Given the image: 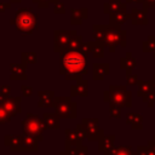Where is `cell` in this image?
<instances>
[{
  "label": "cell",
  "instance_id": "6da1fadb",
  "mask_svg": "<svg viewBox=\"0 0 155 155\" xmlns=\"http://www.w3.org/2000/svg\"><path fill=\"white\" fill-rule=\"evenodd\" d=\"M79 50H67L61 53L59 74L67 80H80L87 74V62Z\"/></svg>",
  "mask_w": 155,
  "mask_h": 155
},
{
  "label": "cell",
  "instance_id": "7a4b0ae2",
  "mask_svg": "<svg viewBox=\"0 0 155 155\" xmlns=\"http://www.w3.org/2000/svg\"><path fill=\"white\" fill-rule=\"evenodd\" d=\"M11 24H13L21 34L31 35L36 28L38 18L36 15L31 11V8L22 7L16 11L15 17L11 19Z\"/></svg>",
  "mask_w": 155,
  "mask_h": 155
},
{
  "label": "cell",
  "instance_id": "3957f363",
  "mask_svg": "<svg viewBox=\"0 0 155 155\" xmlns=\"http://www.w3.org/2000/svg\"><path fill=\"white\" fill-rule=\"evenodd\" d=\"M22 130L24 134H29L34 138H36L39 142L44 139V131L47 130L46 128V125L42 120V117H39L38 115L35 114H31V113H28L27 116L23 119L22 121Z\"/></svg>",
  "mask_w": 155,
  "mask_h": 155
},
{
  "label": "cell",
  "instance_id": "277c9868",
  "mask_svg": "<svg viewBox=\"0 0 155 155\" xmlns=\"http://www.w3.org/2000/svg\"><path fill=\"white\" fill-rule=\"evenodd\" d=\"M104 101L109 103H114L119 107H130L131 92L127 91L125 86L111 85L109 90L104 92Z\"/></svg>",
  "mask_w": 155,
  "mask_h": 155
},
{
  "label": "cell",
  "instance_id": "5b68a950",
  "mask_svg": "<svg viewBox=\"0 0 155 155\" xmlns=\"http://www.w3.org/2000/svg\"><path fill=\"white\" fill-rule=\"evenodd\" d=\"M53 108H54V113L61 119L76 117V103L73 102L70 97H67V96L54 97Z\"/></svg>",
  "mask_w": 155,
  "mask_h": 155
},
{
  "label": "cell",
  "instance_id": "8992f818",
  "mask_svg": "<svg viewBox=\"0 0 155 155\" xmlns=\"http://www.w3.org/2000/svg\"><path fill=\"white\" fill-rule=\"evenodd\" d=\"M104 45L109 47L110 52H114L116 46H119V45H121L122 47L126 46V31L121 30L120 27H115L111 24L107 25Z\"/></svg>",
  "mask_w": 155,
  "mask_h": 155
},
{
  "label": "cell",
  "instance_id": "52a82bcc",
  "mask_svg": "<svg viewBox=\"0 0 155 155\" xmlns=\"http://www.w3.org/2000/svg\"><path fill=\"white\" fill-rule=\"evenodd\" d=\"M64 134H65V148H70V147H80L82 145V140L85 138H87L86 136V131L85 128L82 127L81 124L76 125V128L75 130H70V128H67L64 131Z\"/></svg>",
  "mask_w": 155,
  "mask_h": 155
},
{
  "label": "cell",
  "instance_id": "ba28073f",
  "mask_svg": "<svg viewBox=\"0 0 155 155\" xmlns=\"http://www.w3.org/2000/svg\"><path fill=\"white\" fill-rule=\"evenodd\" d=\"M75 30H54L53 36H54V52L57 53H62L64 51L68 50L69 42L71 36L75 34Z\"/></svg>",
  "mask_w": 155,
  "mask_h": 155
},
{
  "label": "cell",
  "instance_id": "9c48e42d",
  "mask_svg": "<svg viewBox=\"0 0 155 155\" xmlns=\"http://www.w3.org/2000/svg\"><path fill=\"white\" fill-rule=\"evenodd\" d=\"M81 125L86 131L88 140H99L103 137V130L98 127V119H82Z\"/></svg>",
  "mask_w": 155,
  "mask_h": 155
},
{
  "label": "cell",
  "instance_id": "30bf717a",
  "mask_svg": "<svg viewBox=\"0 0 155 155\" xmlns=\"http://www.w3.org/2000/svg\"><path fill=\"white\" fill-rule=\"evenodd\" d=\"M4 144L11 151H24L23 134H6L4 137Z\"/></svg>",
  "mask_w": 155,
  "mask_h": 155
},
{
  "label": "cell",
  "instance_id": "8fae6325",
  "mask_svg": "<svg viewBox=\"0 0 155 155\" xmlns=\"http://www.w3.org/2000/svg\"><path fill=\"white\" fill-rule=\"evenodd\" d=\"M21 101L22 98L16 96V97H7L6 101L2 103V105L5 107V109L8 111V114L13 117V116H17L21 111H22V108H21Z\"/></svg>",
  "mask_w": 155,
  "mask_h": 155
},
{
  "label": "cell",
  "instance_id": "7c38bea8",
  "mask_svg": "<svg viewBox=\"0 0 155 155\" xmlns=\"http://www.w3.org/2000/svg\"><path fill=\"white\" fill-rule=\"evenodd\" d=\"M38 97H39V102H38V107L39 108H51L53 107V102H54V92L53 91H39L38 92Z\"/></svg>",
  "mask_w": 155,
  "mask_h": 155
},
{
  "label": "cell",
  "instance_id": "4fadbf2b",
  "mask_svg": "<svg viewBox=\"0 0 155 155\" xmlns=\"http://www.w3.org/2000/svg\"><path fill=\"white\" fill-rule=\"evenodd\" d=\"M24 63H11L10 64V74L12 80H27Z\"/></svg>",
  "mask_w": 155,
  "mask_h": 155
},
{
  "label": "cell",
  "instance_id": "5bb4252c",
  "mask_svg": "<svg viewBox=\"0 0 155 155\" xmlns=\"http://www.w3.org/2000/svg\"><path fill=\"white\" fill-rule=\"evenodd\" d=\"M88 94V82L84 79H80L70 87V96H79V97H86Z\"/></svg>",
  "mask_w": 155,
  "mask_h": 155
},
{
  "label": "cell",
  "instance_id": "9a60e30c",
  "mask_svg": "<svg viewBox=\"0 0 155 155\" xmlns=\"http://www.w3.org/2000/svg\"><path fill=\"white\" fill-rule=\"evenodd\" d=\"M128 17H130V15H127V12H126V5H125L119 11H116V12H114V13L110 15L109 24L115 25V27H120L121 24H124L126 22V19Z\"/></svg>",
  "mask_w": 155,
  "mask_h": 155
},
{
  "label": "cell",
  "instance_id": "2e32d148",
  "mask_svg": "<svg viewBox=\"0 0 155 155\" xmlns=\"http://www.w3.org/2000/svg\"><path fill=\"white\" fill-rule=\"evenodd\" d=\"M42 120L47 130H58L61 127V117L56 113H45L42 115Z\"/></svg>",
  "mask_w": 155,
  "mask_h": 155
},
{
  "label": "cell",
  "instance_id": "e0dca14e",
  "mask_svg": "<svg viewBox=\"0 0 155 155\" xmlns=\"http://www.w3.org/2000/svg\"><path fill=\"white\" fill-rule=\"evenodd\" d=\"M109 63H93L92 65V73L94 80H103L105 75L109 74Z\"/></svg>",
  "mask_w": 155,
  "mask_h": 155
},
{
  "label": "cell",
  "instance_id": "ac0fdd59",
  "mask_svg": "<svg viewBox=\"0 0 155 155\" xmlns=\"http://www.w3.org/2000/svg\"><path fill=\"white\" fill-rule=\"evenodd\" d=\"M88 16V10L87 8H71V19L70 24L71 25H80L85 18Z\"/></svg>",
  "mask_w": 155,
  "mask_h": 155
},
{
  "label": "cell",
  "instance_id": "d6986e66",
  "mask_svg": "<svg viewBox=\"0 0 155 155\" xmlns=\"http://www.w3.org/2000/svg\"><path fill=\"white\" fill-rule=\"evenodd\" d=\"M130 18L132 21V24H147V10H138V8H132L130 13Z\"/></svg>",
  "mask_w": 155,
  "mask_h": 155
},
{
  "label": "cell",
  "instance_id": "ffe728a7",
  "mask_svg": "<svg viewBox=\"0 0 155 155\" xmlns=\"http://www.w3.org/2000/svg\"><path fill=\"white\" fill-rule=\"evenodd\" d=\"M105 33H107V25L105 24H93V27H92V35H93L94 41L104 44Z\"/></svg>",
  "mask_w": 155,
  "mask_h": 155
},
{
  "label": "cell",
  "instance_id": "44dd1931",
  "mask_svg": "<svg viewBox=\"0 0 155 155\" xmlns=\"http://www.w3.org/2000/svg\"><path fill=\"white\" fill-rule=\"evenodd\" d=\"M114 136H103L98 142V148L101 151H104V155H109L113 148Z\"/></svg>",
  "mask_w": 155,
  "mask_h": 155
},
{
  "label": "cell",
  "instance_id": "7402d4cb",
  "mask_svg": "<svg viewBox=\"0 0 155 155\" xmlns=\"http://www.w3.org/2000/svg\"><path fill=\"white\" fill-rule=\"evenodd\" d=\"M126 4L125 2H121V0H109L107 1L104 5H103V11L104 13H114L116 11H119L121 7H124Z\"/></svg>",
  "mask_w": 155,
  "mask_h": 155
},
{
  "label": "cell",
  "instance_id": "603a6c76",
  "mask_svg": "<svg viewBox=\"0 0 155 155\" xmlns=\"http://www.w3.org/2000/svg\"><path fill=\"white\" fill-rule=\"evenodd\" d=\"M23 134V144H24V151H36L38 150V139L29 136V134Z\"/></svg>",
  "mask_w": 155,
  "mask_h": 155
},
{
  "label": "cell",
  "instance_id": "cb8c5ba5",
  "mask_svg": "<svg viewBox=\"0 0 155 155\" xmlns=\"http://www.w3.org/2000/svg\"><path fill=\"white\" fill-rule=\"evenodd\" d=\"M120 67H121L122 69H126L127 71H131V70L136 67V61H134V58L132 57L131 53H127L124 58H121V61H120Z\"/></svg>",
  "mask_w": 155,
  "mask_h": 155
},
{
  "label": "cell",
  "instance_id": "d4e9b609",
  "mask_svg": "<svg viewBox=\"0 0 155 155\" xmlns=\"http://www.w3.org/2000/svg\"><path fill=\"white\" fill-rule=\"evenodd\" d=\"M104 44L97 42V41H92V50H91V54L94 58H101L104 54Z\"/></svg>",
  "mask_w": 155,
  "mask_h": 155
},
{
  "label": "cell",
  "instance_id": "484cf974",
  "mask_svg": "<svg viewBox=\"0 0 155 155\" xmlns=\"http://www.w3.org/2000/svg\"><path fill=\"white\" fill-rule=\"evenodd\" d=\"M21 58H22V63H24L27 65L36 63V53L35 52H22Z\"/></svg>",
  "mask_w": 155,
  "mask_h": 155
},
{
  "label": "cell",
  "instance_id": "4316f807",
  "mask_svg": "<svg viewBox=\"0 0 155 155\" xmlns=\"http://www.w3.org/2000/svg\"><path fill=\"white\" fill-rule=\"evenodd\" d=\"M138 84H139V90H138L139 96H145L149 92H151V88H153L151 81H138Z\"/></svg>",
  "mask_w": 155,
  "mask_h": 155
},
{
  "label": "cell",
  "instance_id": "83f0119b",
  "mask_svg": "<svg viewBox=\"0 0 155 155\" xmlns=\"http://www.w3.org/2000/svg\"><path fill=\"white\" fill-rule=\"evenodd\" d=\"M82 44H84V42H82V36H81V35H78V34L75 33V34L71 36V39H70L68 50H78Z\"/></svg>",
  "mask_w": 155,
  "mask_h": 155
},
{
  "label": "cell",
  "instance_id": "f1b7e54d",
  "mask_svg": "<svg viewBox=\"0 0 155 155\" xmlns=\"http://www.w3.org/2000/svg\"><path fill=\"white\" fill-rule=\"evenodd\" d=\"M11 115L8 114V111L5 109V107L2 104H0V125L4 124H8L11 121Z\"/></svg>",
  "mask_w": 155,
  "mask_h": 155
},
{
  "label": "cell",
  "instance_id": "f546056e",
  "mask_svg": "<svg viewBox=\"0 0 155 155\" xmlns=\"http://www.w3.org/2000/svg\"><path fill=\"white\" fill-rule=\"evenodd\" d=\"M143 51L144 52L155 51V36H149L148 40L143 42Z\"/></svg>",
  "mask_w": 155,
  "mask_h": 155
},
{
  "label": "cell",
  "instance_id": "4dcf8cb0",
  "mask_svg": "<svg viewBox=\"0 0 155 155\" xmlns=\"http://www.w3.org/2000/svg\"><path fill=\"white\" fill-rule=\"evenodd\" d=\"M84 56H88L91 53V50H92V41H88V42H84L79 48H78Z\"/></svg>",
  "mask_w": 155,
  "mask_h": 155
},
{
  "label": "cell",
  "instance_id": "1f68e13d",
  "mask_svg": "<svg viewBox=\"0 0 155 155\" xmlns=\"http://www.w3.org/2000/svg\"><path fill=\"white\" fill-rule=\"evenodd\" d=\"M120 110H121V107H119V105H116L114 103H110L109 113H110L111 117H120Z\"/></svg>",
  "mask_w": 155,
  "mask_h": 155
},
{
  "label": "cell",
  "instance_id": "d6a6232c",
  "mask_svg": "<svg viewBox=\"0 0 155 155\" xmlns=\"http://www.w3.org/2000/svg\"><path fill=\"white\" fill-rule=\"evenodd\" d=\"M34 4H36L40 8H46V7H48L50 6V4H54V2H57V1H59V0H31Z\"/></svg>",
  "mask_w": 155,
  "mask_h": 155
},
{
  "label": "cell",
  "instance_id": "836d02e7",
  "mask_svg": "<svg viewBox=\"0 0 155 155\" xmlns=\"http://www.w3.org/2000/svg\"><path fill=\"white\" fill-rule=\"evenodd\" d=\"M53 12L56 15H63L65 13V7H64V4L59 0L57 2H54V8H53Z\"/></svg>",
  "mask_w": 155,
  "mask_h": 155
},
{
  "label": "cell",
  "instance_id": "e575fe53",
  "mask_svg": "<svg viewBox=\"0 0 155 155\" xmlns=\"http://www.w3.org/2000/svg\"><path fill=\"white\" fill-rule=\"evenodd\" d=\"M10 93H11V86H8V85H1L0 86V96L10 97Z\"/></svg>",
  "mask_w": 155,
  "mask_h": 155
},
{
  "label": "cell",
  "instance_id": "d590c367",
  "mask_svg": "<svg viewBox=\"0 0 155 155\" xmlns=\"http://www.w3.org/2000/svg\"><path fill=\"white\" fill-rule=\"evenodd\" d=\"M21 91H22V94L25 96V97H30L31 93H33V88L28 85H22L21 86Z\"/></svg>",
  "mask_w": 155,
  "mask_h": 155
},
{
  "label": "cell",
  "instance_id": "8d00e7d4",
  "mask_svg": "<svg viewBox=\"0 0 155 155\" xmlns=\"http://www.w3.org/2000/svg\"><path fill=\"white\" fill-rule=\"evenodd\" d=\"M138 82V78L136 74H131L130 71H127V84L128 85H134Z\"/></svg>",
  "mask_w": 155,
  "mask_h": 155
},
{
  "label": "cell",
  "instance_id": "74e56055",
  "mask_svg": "<svg viewBox=\"0 0 155 155\" xmlns=\"http://www.w3.org/2000/svg\"><path fill=\"white\" fill-rule=\"evenodd\" d=\"M143 6H144V10L155 8V0H143Z\"/></svg>",
  "mask_w": 155,
  "mask_h": 155
},
{
  "label": "cell",
  "instance_id": "f35d334b",
  "mask_svg": "<svg viewBox=\"0 0 155 155\" xmlns=\"http://www.w3.org/2000/svg\"><path fill=\"white\" fill-rule=\"evenodd\" d=\"M113 155H128V151L125 148H117V149L114 150Z\"/></svg>",
  "mask_w": 155,
  "mask_h": 155
},
{
  "label": "cell",
  "instance_id": "ab89813d",
  "mask_svg": "<svg viewBox=\"0 0 155 155\" xmlns=\"http://www.w3.org/2000/svg\"><path fill=\"white\" fill-rule=\"evenodd\" d=\"M87 151H88L87 147L80 145V147L78 148V154H76V155H87Z\"/></svg>",
  "mask_w": 155,
  "mask_h": 155
},
{
  "label": "cell",
  "instance_id": "60d3db41",
  "mask_svg": "<svg viewBox=\"0 0 155 155\" xmlns=\"http://www.w3.org/2000/svg\"><path fill=\"white\" fill-rule=\"evenodd\" d=\"M11 6V2H0V13L5 12Z\"/></svg>",
  "mask_w": 155,
  "mask_h": 155
},
{
  "label": "cell",
  "instance_id": "b9f144b4",
  "mask_svg": "<svg viewBox=\"0 0 155 155\" xmlns=\"http://www.w3.org/2000/svg\"><path fill=\"white\" fill-rule=\"evenodd\" d=\"M127 2H143V0H127Z\"/></svg>",
  "mask_w": 155,
  "mask_h": 155
},
{
  "label": "cell",
  "instance_id": "7bdbcfd3",
  "mask_svg": "<svg viewBox=\"0 0 155 155\" xmlns=\"http://www.w3.org/2000/svg\"><path fill=\"white\" fill-rule=\"evenodd\" d=\"M59 155H69V154H68L65 150H63V151H61V153H59Z\"/></svg>",
  "mask_w": 155,
  "mask_h": 155
},
{
  "label": "cell",
  "instance_id": "ee69618b",
  "mask_svg": "<svg viewBox=\"0 0 155 155\" xmlns=\"http://www.w3.org/2000/svg\"><path fill=\"white\" fill-rule=\"evenodd\" d=\"M22 0H10V2H21Z\"/></svg>",
  "mask_w": 155,
  "mask_h": 155
},
{
  "label": "cell",
  "instance_id": "f6af8a7d",
  "mask_svg": "<svg viewBox=\"0 0 155 155\" xmlns=\"http://www.w3.org/2000/svg\"><path fill=\"white\" fill-rule=\"evenodd\" d=\"M154 56H155V51H154Z\"/></svg>",
  "mask_w": 155,
  "mask_h": 155
}]
</instances>
